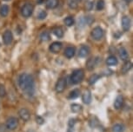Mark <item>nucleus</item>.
<instances>
[{
  "instance_id": "obj_10",
  "label": "nucleus",
  "mask_w": 133,
  "mask_h": 132,
  "mask_svg": "<svg viewBox=\"0 0 133 132\" xmlns=\"http://www.w3.org/2000/svg\"><path fill=\"white\" fill-rule=\"evenodd\" d=\"M122 27L124 31H128L130 27V19L129 17L124 16L122 18Z\"/></svg>"
},
{
  "instance_id": "obj_1",
  "label": "nucleus",
  "mask_w": 133,
  "mask_h": 132,
  "mask_svg": "<svg viewBox=\"0 0 133 132\" xmlns=\"http://www.w3.org/2000/svg\"><path fill=\"white\" fill-rule=\"evenodd\" d=\"M18 84L22 91H24L27 95L32 96L34 93V79L30 74L23 73L19 76Z\"/></svg>"
},
{
  "instance_id": "obj_7",
  "label": "nucleus",
  "mask_w": 133,
  "mask_h": 132,
  "mask_svg": "<svg viewBox=\"0 0 133 132\" xmlns=\"http://www.w3.org/2000/svg\"><path fill=\"white\" fill-rule=\"evenodd\" d=\"M12 40H13V35H12V32L10 31V30H6L3 34L4 44H5V45H9V44H11Z\"/></svg>"
},
{
  "instance_id": "obj_9",
  "label": "nucleus",
  "mask_w": 133,
  "mask_h": 132,
  "mask_svg": "<svg viewBox=\"0 0 133 132\" xmlns=\"http://www.w3.org/2000/svg\"><path fill=\"white\" fill-rule=\"evenodd\" d=\"M18 115L20 116V118L24 121H28L30 117H31V114H30V111L25 108H22L19 109L18 111Z\"/></svg>"
},
{
  "instance_id": "obj_19",
  "label": "nucleus",
  "mask_w": 133,
  "mask_h": 132,
  "mask_svg": "<svg viewBox=\"0 0 133 132\" xmlns=\"http://www.w3.org/2000/svg\"><path fill=\"white\" fill-rule=\"evenodd\" d=\"M106 64H108V65H110V66H115V65H117V64H118V61H117L116 57L110 56L109 58L106 59Z\"/></svg>"
},
{
  "instance_id": "obj_33",
  "label": "nucleus",
  "mask_w": 133,
  "mask_h": 132,
  "mask_svg": "<svg viewBox=\"0 0 133 132\" xmlns=\"http://www.w3.org/2000/svg\"><path fill=\"white\" fill-rule=\"evenodd\" d=\"M94 22V17L92 16H86L85 17V23L88 25H91V24Z\"/></svg>"
},
{
  "instance_id": "obj_35",
  "label": "nucleus",
  "mask_w": 133,
  "mask_h": 132,
  "mask_svg": "<svg viewBox=\"0 0 133 132\" xmlns=\"http://www.w3.org/2000/svg\"><path fill=\"white\" fill-rule=\"evenodd\" d=\"M0 132H6V127L4 124L0 125Z\"/></svg>"
},
{
  "instance_id": "obj_30",
  "label": "nucleus",
  "mask_w": 133,
  "mask_h": 132,
  "mask_svg": "<svg viewBox=\"0 0 133 132\" xmlns=\"http://www.w3.org/2000/svg\"><path fill=\"white\" fill-rule=\"evenodd\" d=\"M104 6H105V4H104V0H98V1H97V11H102V10H104Z\"/></svg>"
},
{
  "instance_id": "obj_8",
  "label": "nucleus",
  "mask_w": 133,
  "mask_h": 132,
  "mask_svg": "<svg viewBox=\"0 0 133 132\" xmlns=\"http://www.w3.org/2000/svg\"><path fill=\"white\" fill-rule=\"evenodd\" d=\"M61 49H62V43H60V42H53V43L50 45V48H49L50 51L54 54L58 53V52L61 51Z\"/></svg>"
},
{
  "instance_id": "obj_31",
  "label": "nucleus",
  "mask_w": 133,
  "mask_h": 132,
  "mask_svg": "<svg viewBox=\"0 0 133 132\" xmlns=\"http://www.w3.org/2000/svg\"><path fill=\"white\" fill-rule=\"evenodd\" d=\"M84 7L86 9V11H91L93 9V2L88 0V1H86V3H85Z\"/></svg>"
},
{
  "instance_id": "obj_4",
  "label": "nucleus",
  "mask_w": 133,
  "mask_h": 132,
  "mask_svg": "<svg viewBox=\"0 0 133 132\" xmlns=\"http://www.w3.org/2000/svg\"><path fill=\"white\" fill-rule=\"evenodd\" d=\"M33 10L34 7L31 4L27 3L25 4H24L23 7L21 8V14L24 17H31L32 13H33Z\"/></svg>"
},
{
  "instance_id": "obj_16",
  "label": "nucleus",
  "mask_w": 133,
  "mask_h": 132,
  "mask_svg": "<svg viewBox=\"0 0 133 132\" xmlns=\"http://www.w3.org/2000/svg\"><path fill=\"white\" fill-rule=\"evenodd\" d=\"M97 59L91 58L88 59V61L86 63V67H87V69L89 70V71H92V70L95 68V66L97 65Z\"/></svg>"
},
{
  "instance_id": "obj_13",
  "label": "nucleus",
  "mask_w": 133,
  "mask_h": 132,
  "mask_svg": "<svg viewBox=\"0 0 133 132\" xmlns=\"http://www.w3.org/2000/svg\"><path fill=\"white\" fill-rule=\"evenodd\" d=\"M124 104V98L121 95H118L114 101V108L116 109H119L123 107Z\"/></svg>"
},
{
  "instance_id": "obj_5",
  "label": "nucleus",
  "mask_w": 133,
  "mask_h": 132,
  "mask_svg": "<svg viewBox=\"0 0 133 132\" xmlns=\"http://www.w3.org/2000/svg\"><path fill=\"white\" fill-rule=\"evenodd\" d=\"M17 126H18V120H17V117H15V116H11V117H9L7 119L6 124H5V127L7 129L14 130V129H17Z\"/></svg>"
},
{
  "instance_id": "obj_14",
  "label": "nucleus",
  "mask_w": 133,
  "mask_h": 132,
  "mask_svg": "<svg viewBox=\"0 0 133 132\" xmlns=\"http://www.w3.org/2000/svg\"><path fill=\"white\" fill-rule=\"evenodd\" d=\"M82 100L85 104H89L91 102V93L90 91H85L82 96Z\"/></svg>"
},
{
  "instance_id": "obj_39",
  "label": "nucleus",
  "mask_w": 133,
  "mask_h": 132,
  "mask_svg": "<svg viewBox=\"0 0 133 132\" xmlns=\"http://www.w3.org/2000/svg\"><path fill=\"white\" fill-rule=\"evenodd\" d=\"M77 1H81V0H77Z\"/></svg>"
},
{
  "instance_id": "obj_21",
  "label": "nucleus",
  "mask_w": 133,
  "mask_h": 132,
  "mask_svg": "<svg viewBox=\"0 0 133 132\" xmlns=\"http://www.w3.org/2000/svg\"><path fill=\"white\" fill-rule=\"evenodd\" d=\"M53 33L57 37H64V31L61 27H56L53 30Z\"/></svg>"
},
{
  "instance_id": "obj_27",
  "label": "nucleus",
  "mask_w": 133,
  "mask_h": 132,
  "mask_svg": "<svg viewBox=\"0 0 133 132\" xmlns=\"http://www.w3.org/2000/svg\"><path fill=\"white\" fill-rule=\"evenodd\" d=\"M47 17V12L44 10H40L39 12L37 13V18L40 19V20H43V19H45Z\"/></svg>"
},
{
  "instance_id": "obj_28",
  "label": "nucleus",
  "mask_w": 133,
  "mask_h": 132,
  "mask_svg": "<svg viewBox=\"0 0 133 132\" xmlns=\"http://www.w3.org/2000/svg\"><path fill=\"white\" fill-rule=\"evenodd\" d=\"M74 18L72 17H67L66 18L64 19V24H66L67 26H72L74 24Z\"/></svg>"
},
{
  "instance_id": "obj_23",
  "label": "nucleus",
  "mask_w": 133,
  "mask_h": 132,
  "mask_svg": "<svg viewBox=\"0 0 133 132\" xmlns=\"http://www.w3.org/2000/svg\"><path fill=\"white\" fill-rule=\"evenodd\" d=\"M124 126L123 124L117 123L112 127V131L113 132H124Z\"/></svg>"
},
{
  "instance_id": "obj_26",
  "label": "nucleus",
  "mask_w": 133,
  "mask_h": 132,
  "mask_svg": "<svg viewBox=\"0 0 133 132\" xmlns=\"http://www.w3.org/2000/svg\"><path fill=\"white\" fill-rule=\"evenodd\" d=\"M71 109L72 112H74V113H77V112L81 111L82 109V106L79 105V104H77V103H73L71 105Z\"/></svg>"
},
{
  "instance_id": "obj_32",
  "label": "nucleus",
  "mask_w": 133,
  "mask_h": 132,
  "mask_svg": "<svg viewBox=\"0 0 133 132\" xmlns=\"http://www.w3.org/2000/svg\"><path fill=\"white\" fill-rule=\"evenodd\" d=\"M6 95V89L3 84H0V98H4Z\"/></svg>"
},
{
  "instance_id": "obj_6",
  "label": "nucleus",
  "mask_w": 133,
  "mask_h": 132,
  "mask_svg": "<svg viewBox=\"0 0 133 132\" xmlns=\"http://www.w3.org/2000/svg\"><path fill=\"white\" fill-rule=\"evenodd\" d=\"M65 87H66V78H59L58 81L57 82L56 86H55V89H56L57 92H58V93H62V92L65 89Z\"/></svg>"
},
{
  "instance_id": "obj_11",
  "label": "nucleus",
  "mask_w": 133,
  "mask_h": 132,
  "mask_svg": "<svg viewBox=\"0 0 133 132\" xmlns=\"http://www.w3.org/2000/svg\"><path fill=\"white\" fill-rule=\"evenodd\" d=\"M90 53V49L89 47L86 45H83L81 46V48L79 49L78 51V56L80 58H86V57Z\"/></svg>"
},
{
  "instance_id": "obj_17",
  "label": "nucleus",
  "mask_w": 133,
  "mask_h": 132,
  "mask_svg": "<svg viewBox=\"0 0 133 132\" xmlns=\"http://www.w3.org/2000/svg\"><path fill=\"white\" fill-rule=\"evenodd\" d=\"M45 5L48 9H55L58 5V0H45Z\"/></svg>"
},
{
  "instance_id": "obj_3",
  "label": "nucleus",
  "mask_w": 133,
  "mask_h": 132,
  "mask_svg": "<svg viewBox=\"0 0 133 132\" xmlns=\"http://www.w3.org/2000/svg\"><path fill=\"white\" fill-rule=\"evenodd\" d=\"M104 30H103L101 27H99V26L95 27V28L92 30L91 32V37L96 41L101 40V39L103 38V37H104Z\"/></svg>"
},
{
  "instance_id": "obj_18",
  "label": "nucleus",
  "mask_w": 133,
  "mask_h": 132,
  "mask_svg": "<svg viewBox=\"0 0 133 132\" xmlns=\"http://www.w3.org/2000/svg\"><path fill=\"white\" fill-rule=\"evenodd\" d=\"M9 11H10V8L8 5H6V4L1 5L0 6V16L3 17H7L9 14Z\"/></svg>"
},
{
  "instance_id": "obj_34",
  "label": "nucleus",
  "mask_w": 133,
  "mask_h": 132,
  "mask_svg": "<svg viewBox=\"0 0 133 132\" xmlns=\"http://www.w3.org/2000/svg\"><path fill=\"white\" fill-rule=\"evenodd\" d=\"M36 121H37V123H39V124H43V123H44V120L43 119V117H41V116H37L36 117Z\"/></svg>"
},
{
  "instance_id": "obj_12",
  "label": "nucleus",
  "mask_w": 133,
  "mask_h": 132,
  "mask_svg": "<svg viewBox=\"0 0 133 132\" xmlns=\"http://www.w3.org/2000/svg\"><path fill=\"white\" fill-rule=\"evenodd\" d=\"M75 52H76V49L75 47H67L66 49L64 50V56L66 57L67 58H71L74 57Z\"/></svg>"
},
{
  "instance_id": "obj_15",
  "label": "nucleus",
  "mask_w": 133,
  "mask_h": 132,
  "mask_svg": "<svg viewBox=\"0 0 133 132\" xmlns=\"http://www.w3.org/2000/svg\"><path fill=\"white\" fill-rule=\"evenodd\" d=\"M118 53H119L120 58H121L123 61L128 60V58H129V53H128V51H126V49L124 48V47H121L118 51Z\"/></svg>"
},
{
  "instance_id": "obj_37",
  "label": "nucleus",
  "mask_w": 133,
  "mask_h": 132,
  "mask_svg": "<svg viewBox=\"0 0 133 132\" xmlns=\"http://www.w3.org/2000/svg\"><path fill=\"white\" fill-rule=\"evenodd\" d=\"M124 1L126 2L127 4H130V3H131V1H132V0H124Z\"/></svg>"
},
{
  "instance_id": "obj_20",
  "label": "nucleus",
  "mask_w": 133,
  "mask_h": 132,
  "mask_svg": "<svg viewBox=\"0 0 133 132\" xmlns=\"http://www.w3.org/2000/svg\"><path fill=\"white\" fill-rule=\"evenodd\" d=\"M131 67H132V64L130 63V62L127 61L126 63H125V64H124V65H123L122 69H121L122 73H124V74L127 73V72L129 71L130 69H131Z\"/></svg>"
},
{
  "instance_id": "obj_24",
  "label": "nucleus",
  "mask_w": 133,
  "mask_h": 132,
  "mask_svg": "<svg viewBox=\"0 0 133 132\" xmlns=\"http://www.w3.org/2000/svg\"><path fill=\"white\" fill-rule=\"evenodd\" d=\"M67 4L71 9H77L78 6L77 0H67Z\"/></svg>"
},
{
  "instance_id": "obj_38",
  "label": "nucleus",
  "mask_w": 133,
  "mask_h": 132,
  "mask_svg": "<svg viewBox=\"0 0 133 132\" xmlns=\"http://www.w3.org/2000/svg\"><path fill=\"white\" fill-rule=\"evenodd\" d=\"M4 1H10V0H4Z\"/></svg>"
},
{
  "instance_id": "obj_22",
  "label": "nucleus",
  "mask_w": 133,
  "mask_h": 132,
  "mask_svg": "<svg viewBox=\"0 0 133 132\" xmlns=\"http://www.w3.org/2000/svg\"><path fill=\"white\" fill-rule=\"evenodd\" d=\"M40 39H41V41H43V42H48L50 39H51L50 33L48 31L42 32L41 35H40Z\"/></svg>"
},
{
  "instance_id": "obj_36",
  "label": "nucleus",
  "mask_w": 133,
  "mask_h": 132,
  "mask_svg": "<svg viewBox=\"0 0 133 132\" xmlns=\"http://www.w3.org/2000/svg\"><path fill=\"white\" fill-rule=\"evenodd\" d=\"M75 124V119H71L69 122V125L70 127H73V125Z\"/></svg>"
},
{
  "instance_id": "obj_2",
  "label": "nucleus",
  "mask_w": 133,
  "mask_h": 132,
  "mask_svg": "<svg viewBox=\"0 0 133 132\" xmlns=\"http://www.w3.org/2000/svg\"><path fill=\"white\" fill-rule=\"evenodd\" d=\"M84 78V72L83 70H76L72 72L71 76V82L73 84H77L79 83H81L83 81V79Z\"/></svg>"
},
{
  "instance_id": "obj_29",
  "label": "nucleus",
  "mask_w": 133,
  "mask_h": 132,
  "mask_svg": "<svg viewBox=\"0 0 133 132\" xmlns=\"http://www.w3.org/2000/svg\"><path fill=\"white\" fill-rule=\"evenodd\" d=\"M98 78H99V76L97 74H93L92 76L90 78V79H89V84H95L96 82L98 80Z\"/></svg>"
},
{
  "instance_id": "obj_25",
  "label": "nucleus",
  "mask_w": 133,
  "mask_h": 132,
  "mask_svg": "<svg viewBox=\"0 0 133 132\" xmlns=\"http://www.w3.org/2000/svg\"><path fill=\"white\" fill-rule=\"evenodd\" d=\"M79 94H80V91H79V89H73L72 91L70 92V94H69V98L70 99H75V98H77V96H79Z\"/></svg>"
}]
</instances>
